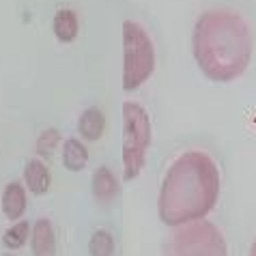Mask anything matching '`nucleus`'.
<instances>
[{"label": "nucleus", "instance_id": "7", "mask_svg": "<svg viewBox=\"0 0 256 256\" xmlns=\"http://www.w3.org/2000/svg\"><path fill=\"white\" fill-rule=\"evenodd\" d=\"M118 192H120V188H118L114 172L108 170L106 166L97 168L95 174H93V196L97 200L102 204H108L118 196Z\"/></svg>", "mask_w": 256, "mask_h": 256}, {"label": "nucleus", "instance_id": "13", "mask_svg": "<svg viewBox=\"0 0 256 256\" xmlns=\"http://www.w3.org/2000/svg\"><path fill=\"white\" fill-rule=\"evenodd\" d=\"M88 254L90 256H112L114 254V239L108 230H97L88 241Z\"/></svg>", "mask_w": 256, "mask_h": 256}, {"label": "nucleus", "instance_id": "3", "mask_svg": "<svg viewBox=\"0 0 256 256\" xmlns=\"http://www.w3.org/2000/svg\"><path fill=\"white\" fill-rule=\"evenodd\" d=\"M155 71V48L138 22H123V90L140 88Z\"/></svg>", "mask_w": 256, "mask_h": 256}, {"label": "nucleus", "instance_id": "1", "mask_svg": "<svg viewBox=\"0 0 256 256\" xmlns=\"http://www.w3.org/2000/svg\"><path fill=\"white\" fill-rule=\"evenodd\" d=\"M220 196V170L204 151H186L168 168L160 188L158 211L166 226L202 220Z\"/></svg>", "mask_w": 256, "mask_h": 256}, {"label": "nucleus", "instance_id": "10", "mask_svg": "<svg viewBox=\"0 0 256 256\" xmlns=\"http://www.w3.org/2000/svg\"><path fill=\"white\" fill-rule=\"evenodd\" d=\"M104 130H106V116L99 108H86L82 112L80 120H78V132L80 136L88 142H95L104 136Z\"/></svg>", "mask_w": 256, "mask_h": 256}, {"label": "nucleus", "instance_id": "6", "mask_svg": "<svg viewBox=\"0 0 256 256\" xmlns=\"http://www.w3.org/2000/svg\"><path fill=\"white\" fill-rule=\"evenodd\" d=\"M32 256H56V234L50 220H37L30 230Z\"/></svg>", "mask_w": 256, "mask_h": 256}, {"label": "nucleus", "instance_id": "8", "mask_svg": "<svg viewBox=\"0 0 256 256\" xmlns=\"http://www.w3.org/2000/svg\"><path fill=\"white\" fill-rule=\"evenodd\" d=\"M24 181H26V188L32 192V194H46L52 186V174H50L48 166L41 160H30L24 168Z\"/></svg>", "mask_w": 256, "mask_h": 256}, {"label": "nucleus", "instance_id": "5", "mask_svg": "<svg viewBox=\"0 0 256 256\" xmlns=\"http://www.w3.org/2000/svg\"><path fill=\"white\" fill-rule=\"evenodd\" d=\"M164 256H228V250L216 224L207 220H194L176 226L166 241Z\"/></svg>", "mask_w": 256, "mask_h": 256}, {"label": "nucleus", "instance_id": "12", "mask_svg": "<svg viewBox=\"0 0 256 256\" xmlns=\"http://www.w3.org/2000/svg\"><path fill=\"white\" fill-rule=\"evenodd\" d=\"M86 162H88L86 146L78 138H69L65 142V146H62V166L71 170V172H78V170L86 166Z\"/></svg>", "mask_w": 256, "mask_h": 256}, {"label": "nucleus", "instance_id": "11", "mask_svg": "<svg viewBox=\"0 0 256 256\" xmlns=\"http://www.w3.org/2000/svg\"><path fill=\"white\" fill-rule=\"evenodd\" d=\"M26 211V192L22 183H9L2 192V213L9 220H20Z\"/></svg>", "mask_w": 256, "mask_h": 256}, {"label": "nucleus", "instance_id": "2", "mask_svg": "<svg viewBox=\"0 0 256 256\" xmlns=\"http://www.w3.org/2000/svg\"><path fill=\"white\" fill-rule=\"evenodd\" d=\"M194 58L213 82H230L252 60V32L239 13L228 9L204 11L192 34Z\"/></svg>", "mask_w": 256, "mask_h": 256}, {"label": "nucleus", "instance_id": "14", "mask_svg": "<svg viewBox=\"0 0 256 256\" xmlns=\"http://www.w3.org/2000/svg\"><path fill=\"white\" fill-rule=\"evenodd\" d=\"M58 144H60V132L56 130V127H48V130H44V134L37 138V153L41 158L50 160L56 148H58Z\"/></svg>", "mask_w": 256, "mask_h": 256}, {"label": "nucleus", "instance_id": "4", "mask_svg": "<svg viewBox=\"0 0 256 256\" xmlns=\"http://www.w3.org/2000/svg\"><path fill=\"white\" fill-rule=\"evenodd\" d=\"M151 146V118L136 102L123 104V179L134 181Z\"/></svg>", "mask_w": 256, "mask_h": 256}, {"label": "nucleus", "instance_id": "16", "mask_svg": "<svg viewBox=\"0 0 256 256\" xmlns=\"http://www.w3.org/2000/svg\"><path fill=\"white\" fill-rule=\"evenodd\" d=\"M250 256H256V241L252 244V250H250Z\"/></svg>", "mask_w": 256, "mask_h": 256}, {"label": "nucleus", "instance_id": "15", "mask_svg": "<svg viewBox=\"0 0 256 256\" xmlns=\"http://www.w3.org/2000/svg\"><path fill=\"white\" fill-rule=\"evenodd\" d=\"M28 237H30V226L28 222H18L16 226H11L9 230L2 234V244L9 248V250H18V248H22Z\"/></svg>", "mask_w": 256, "mask_h": 256}, {"label": "nucleus", "instance_id": "9", "mask_svg": "<svg viewBox=\"0 0 256 256\" xmlns=\"http://www.w3.org/2000/svg\"><path fill=\"white\" fill-rule=\"evenodd\" d=\"M52 30H54V37L58 39L60 44H71V41H76L78 32H80L78 16L71 9H58L54 13V20H52Z\"/></svg>", "mask_w": 256, "mask_h": 256}]
</instances>
